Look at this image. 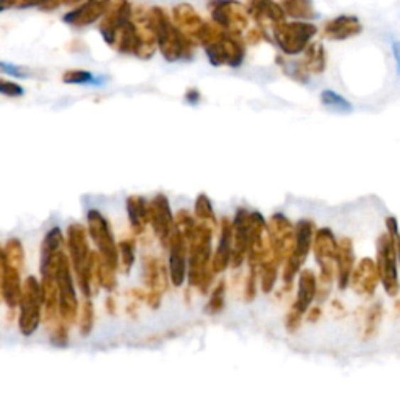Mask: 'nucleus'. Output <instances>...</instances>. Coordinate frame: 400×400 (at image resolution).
Returning a JSON list of instances; mask_svg holds the SVG:
<instances>
[{
    "instance_id": "1",
    "label": "nucleus",
    "mask_w": 400,
    "mask_h": 400,
    "mask_svg": "<svg viewBox=\"0 0 400 400\" xmlns=\"http://www.w3.org/2000/svg\"><path fill=\"white\" fill-rule=\"evenodd\" d=\"M388 224V233L382 234L379 239V252H377V268L380 274V280L385 291L389 296H396L400 289L399 276H397V246H396V237L397 232V222L394 217L387 219Z\"/></svg>"
},
{
    "instance_id": "2",
    "label": "nucleus",
    "mask_w": 400,
    "mask_h": 400,
    "mask_svg": "<svg viewBox=\"0 0 400 400\" xmlns=\"http://www.w3.org/2000/svg\"><path fill=\"white\" fill-rule=\"evenodd\" d=\"M336 247L338 241L328 229H320L313 238V252L320 268L318 283L319 299H324L332 291V283L336 274Z\"/></svg>"
},
{
    "instance_id": "3",
    "label": "nucleus",
    "mask_w": 400,
    "mask_h": 400,
    "mask_svg": "<svg viewBox=\"0 0 400 400\" xmlns=\"http://www.w3.org/2000/svg\"><path fill=\"white\" fill-rule=\"evenodd\" d=\"M316 31V26L307 21H283L274 27V38H276L277 45L286 55H299L307 49Z\"/></svg>"
},
{
    "instance_id": "4",
    "label": "nucleus",
    "mask_w": 400,
    "mask_h": 400,
    "mask_svg": "<svg viewBox=\"0 0 400 400\" xmlns=\"http://www.w3.org/2000/svg\"><path fill=\"white\" fill-rule=\"evenodd\" d=\"M313 246V222L301 221L296 227V241L294 250L289 258H286L283 279L288 283H291L294 276L299 272L301 266L307 260Z\"/></svg>"
},
{
    "instance_id": "5",
    "label": "nucleus",
    "mask_w": 400,
    "mask_h": 400,
    "mask_svg": "<svg viewBox=\"0 0 400 400\" xmlns=\"http://www.w3.org/2000/svg\"><path fill=\"white\" fill-rule=\"evenodd\" d=\"M318 294V281L315 274L311 271H303L301 272L299 277V293H297L296 302L293 305L291 311H289L288 319H286V327L288 330H296L297 327L301 324V318L303 313H307V310L310 308V305L315 299Z\"/></svg>"
},
{
    "instance_id": "6",
    "label": "nucleus",
    "mask_w": 400,
    "mask_h": 400,
    "mask_svg": "<svg viewBox=\"0 0 400 400\" xmlns=\"http://www.w3.org/2000/svg\"><path fill=\"white\" fill-rule=\"evenodd\" d=\"M39 302H41V293H39V286L33 279L27 280L26 293L22 297V315H21V327L22 332L30 335L35 332L39 320Z\"/></svg>"
},
{
    "instance_id": "7",
    "label": "nucleus",
    "mask_w": 400,
    "mask_h": 400,
    "mask_svg": "<svg viewBox=\"0 0 400 400\" xmlns=\"http://www.w3.org/2000/svg\"><path fill=\"white\" fill-rule=\"evenodd\" d=\"M379 280L380 274L377 263H374L371 258H364V260L360 261L354 268V271H352L349 285H352V288H354L358 294L371 296L375 291V288H377Z\"/></svg>"
},
{
    "instance_id": "8",
    "label": "nucleus",
    "mask_w": 400,
    "mask_h": 400,
    "mask_svg": "<svg viewBox=\"0 0 400 400\" xmlns=\"http://www.w3.org/2000/svg\"><path fill=\"white\" fill-rule=\"evenodd\" d=\"M363 26L357 16L341 14L338 18H333L325 23L324 35L332 41H344V39L354 38L362 33Z\"/></svg>"
},
{
    "instance_id": "9",
    "label": "nucleus",
    "mask_w": 400,
    "mask_h": 400,
    "mask_svg": "<svg viewBox=\"0 0 400 400\" xmlns=\"http://www.w3.org/2000/svg\"><path fill=\"white\" fill-rule=\"evenodd\" d=\"M249 13L260 26L276 27L286 18L283 8L274 0H249Z\"/></svg>"
},
{
    "instance_id": "10",
    "label": "nucleus",
    "mask_w": 400,
    "mask_h": 400,
    "mask_svg": "<svg viewBox=\"0 0 400 400\" xmlns=\"http://www.w3.org/2000/svg\"><path fill=\"white\" fill-rule=\"evenodd\" d=\"M354 246H352V241L349 238H341L338 241V247H336V274H338V281L340 288L346 289L352 271H354Z\"/></svg>"
},
{
    "instance_id": "11",
    "label": "nucleus",
    "mask_w": 400,
    "mask_h": 400,
    "mask_svg": "<svg viewBox=\"0 0 400 400\" xmlns=\"http://www.w3.org/2000/svg\"><path fill=\"white\" fill-rule=\"evenodd\" d=\"M90 224H91V233H92L94 241L97 242V246L100 247L102 252H104L108 258H112V261H114L116 249H114L112 234H109V232H108V227H107V222L104 221V217H102L97 211H91Z\"/></svg>"
},
{
    "instance_id": "12",
    "label": "nucleus",
    "mask_w": 400,
    "mask_h": 400,
    "mask_svg": "<svg viewBox=\"0 0 400 400\" xmlns=\"http://www.w3.org/2000/svg\"><path fill=\"white\" fill-rule=\"evenodd\" d=\"M305 52V58L302 65L308 74H320L324 72L327 58H325V50L320 43H310Z\"/></svg>"
},
{
    "instance_id": "13",
    "label": "nucleus",
    "mask_w": 400,
    "mask_h": 400,
    "mask_svg": "<svg viewBox=\"0 0 400 400\" xmlns=\"http://www.w3.org/2000/svg\"><path fill=\"white\" fill-rule=\"evenodd\" d=\"M281 8L289 18L299 21H310L316 18L315 5L311 0H281Z\"/></svg>"
},
{
    "instance_id": "14",
    "label": "nucleus",
    "mask_w": 400,
    "mask_h": 400,
    "mask_svg": "<svg viewBox=\"0 0 400 400\" xmlns=\"http://www.w3.org/2000/svg\"><path fill=\"white\" fill-rule=\"evenodd\" d=\"M185 276V258L182 254V242L180 239H172L171 252V277L175 285H182Z\"/></svg>"
},
{
    "instance_id": "15",
    "label": "nucleus",
    "mask_w": 400,
    "mask_h": 400,
    "mask_svg": "<svg viewBox=\"0 0 400 400\" xmlns=\"http://www.w3.org/2000/svg\"><path fill=\"white\" fill-rule=\"evenodd\" d=\"M153 217H155V230L158 232L161 237L164 238L169 233L171 229V211L168 208V203L164 200V198H158V200L155 199L153 203Z\"/></svg>"
},
{
    "instance_id": "16",
    "label": "nucleus",
    "mask_w": 400,
    "mask_h": 400,
    "mask_svg": "<svg viewBox=\"0 0 400 400\" xmlns=\"http://www.w3.org/2000/svg\"><path fill=\"white\" fill-rule=\"evenodd\" d=\"M320 100H323V105H325L327 108L333 109V112L338 113H349L352 112V104L344 99L340 94H336L335 91L327 90L323 94H320Z\"/></svg>"
},
{
    "instance_id": "17",
    "label": "nucleus",
    "mask_w": 400,
    "mask_h": 400,
    "mask_svg": "<svg viewBox=\"0 0 400 400\" xmlns=\"http://www.w3.org/2000/svg\"><path fill=\"white\" fill-rule=\"evenodd\" d=\"M380 319H382V305L377 303V305H374V307L371 308L369 315H367V319H366L364 335L367 336V338H369V336H372L375 333V330H377V327L380 324Z\"/></svg>"
},
{
    "instance_id": "18",
    "label": "nucleus",
    "mask_w": 400,
    "mask_h": 400,
    "mask_svg": "<svg viewBox=\"0 0 400 400\" xmlns=\"http://www.w3.org/2000/svg\"><path fill=\"white\" fill-rule=\"evenodd\" d=\"M66 82H69V83H92L94 77L88 72H70L66 77Z\"/></svg>"
},
{
    "instance_id": "19",
    "label": "nucleus",
    "mask_w": 400,
    "mask_h": 400,
    "mask_svg": "<svg viewBox=\"0 0 400 400\" xmlns=\"http://www.w3.org/2000/svg\"><path fill=\"white\" fill-rule=\"evenodd\" d=\"M0 92L6 94V96H21L22 90H21V86L14 85V83L2 82V83H0Z\"/></svg>"
},
{
    "instance_id": "20",
    "label": "nucleus",
    "mask_w": 400,
    "mask_h": 400,
    "mask_svg": "<svg viewBox=\"0 0 400 400\" xmlns=\"http://www.w3.org/2000/svg\"><path fill=\"white\" fill-rule=\"evenodd\" d=\"M393 53H394V60H396V66H397V74L400 77V41L393 43Z\"/></svg>"
},
{
    "instance_id": "21",
    "label": "nucleus",
    "mask_w": 400,
    "mask_h": 400,
    "mask_svg": "<svg viewBox=\"0 0 400 400\" xmlns=\"http://www.w3.org/2000/svg\"><path fill=\"white\" fill-rule=\"evenodd\" d=\"M396 246H397V254H399V258H400V234H397V237H396Z\"/></svg>"
}]
</instances>
